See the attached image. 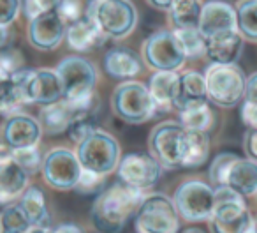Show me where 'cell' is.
I'll return each instance as SVG.
<instances>
[{"label":"cell","mask_w":257,"mask_h":233,"mask_svg":"<svg viewBox=\"0 0 257 233\" xmlns=\"http://www.w3.org/2000/svg\"><path fill=\"white\" fill-rule=\"evenodd\" d=\"M76 158L83 170L97 175H109L116 172L121 159V148L118 140L111 133L102 129L93 131L81 143L76 145Z\"/></svg>","instance_id":"cell-7"},{"label":"cell","mask_w":257,"mask_h":233,"mask_svg":"<svg viewBox=\"0 0 257 233\" xmlns=\"http://www.w3.org/2000/svg\"><path fill=\"white\" fill-rule=\"evenodd\" d=\"M65 41H67V46L72 51H76V53H88V51L100 48L107 39L97 29V25L92 20L83 16L76 23L67 25V29H65Z\"/></svg>","instance_id":"cell-23"},{"label":"cell","mask_w":257,"mask_h":233,"mask_svg":"<svg viewBox=\"0 0 257 233\" xmlns=\"http://www.w3.org/2000/svg\"><path fill=\"white\" fill-rule=\"evenodd\" d=\"M208 103L206 96V83L204 76L199 71H183L178 72V87H176V96L173 101V110L180 111L189 110L194 106Z\"/></svg>","instance_id":"cell-20"},{"label":"cell","mask_w":257,"mask_h":233,"mask_svg":"<svg viewBox=\"0 0 257 233\" xmlns=\"http://www.w3.org/2000/svg\"><path fill=\"white\" fill-rule=\"evenodd\" d=\"M147 193L121 182L102 189L90 210V221L97 233H121L128 219L136 214Z\"/></svg>","instance_id":"cell-1"},{"label":"cell","mask_w":257,"mask_h":233,"mask_svg":"<svg viewBox=\"0 0 257 233\" xmlns=\"http://www.w3.org/2000/svg\"><path fill=\"white\" fill-rule=\"evenodd\" d=\"M178 122L185 131H194V133H206L213 127L215 113L210 108V104H201L189 110H183L178 113Z\"/></svg>","instance_id":"cell-30"},{"label":"cell","mask_w":257,"mask_h":233,"mask_svg":"<svg viewBox=\"0 0 257 233\" xmlns=\"http://www.w3.org/2000/svg\"><path fill=\"white\" fill-rule=\"evenodd\" d=\"M81 170L76 152L67 147H55L48 150L41 166L44 182L55 191L76 189Z\"/></svg>","instance_id":"cell-13"},{"label":"cell","mask_w":257,"mask_h":233,"mask_svg":"<svg viewBox=\"0 0 257 233\" xmlns=\"http://www.w3.org/2000/svg\"><path fill=\"white\" fill-rule=\"evenodd\" d=\"M203 76L210 103L232 108L245 99L246 76L238 64H210Z\"/></svg>","instance_id":"cell-6"},{"label":"cell","mask_w":257,"mask_h":233,"mask_svg":"<svg viewBox=\"0 0 257 233\" xmlns=\"http://www.w3.org/2000/svg\"><path fill=\"white\" fill-rule=\"evenodd\" d=\"M65 23L57 13H46L30 20L27 27V37L32 48L39 51H53L65 39Z\"/></svg>","instance_id":"cell-16"},{"label":"cell","mask_w":257,"mask_h":233,"mask_svg":"<svg viewBox=\"0 0 257 233\" xmlns=\"http://www.w3.org/2000/svg\"><path fill=\"white\" fill-rule=\"evenodd\" d=\"M85 8H86V4L83 0H60V4H58L55 13L60 16V20L65 23V27H67L85 16Z\"/></svg>","instance_id":"cell-37"},{"label":"cell","mask_w":257,"mask_h":233,"mask_svg":"<svg viewBox=\"0 0 257 233\" xmlns=\"http://www.w3.org/2000/svg\"><path fill=\"white\" fill-rule=\"evenodd\" d=\"M85 18L92 20L106 39L121 41L138 27V8L133 0H88Z\"/></svg>","instance_id":"cell-3"},{"label":"cell","mask_w":257,"mask_h":233,"mask_svg":"<svg viewBox=\"0 0 257 233\" xmlns=\"http://www.w3.org/2000/svg\"><path fill=\"white\" fill-rule=\"evenodd\" d=\"M116 177L118 182L147 193L161 180L162 166L150 154L131 152V154L123 156L120 159L116 168Z\"/></svg>","instance_id":"cell-14"},{"label":"cell","mask_w":257,"mask_h":233,"mask_svg":"<svg viewBox=\"0 0 257 233\" xmlns=\"http://www.w3.org/2000/svg\"><path fill=\"white\" fill-rule=\"evenodd\" d=\"M29 233H51V228H32Z\"/></svg>","instance_id":"cell-49"},{"label":"cell","mask_w":257,"mask_h":233,"mask_svg":"<svg viewBox=\"0 0 257 233\" xmlns=\"http://www.w3.org/2000/svg\"><path fill=\"white\" fill-rule=\"evenodd\" d=\"M99 111H100V101L97 97L90 106L81 108V110H72V119L67 127V136L72 143H81L86 136L99 129Z\"/></svg>","instance_id":"cell-25"},{"label":"cell","mask_w":257,"mask_h":233,"mask_svg":"<svg viewBox=\"0 0 257 233\" xmlns=\"http://www.w3.org/2000/svg\"><path fill=\"white\" fill-rule=\"evenodd\" d=\"M210 156V138L206 133L185 131L182 150V168H199Z\"/></svg>","instance_id":"cell-28"},{"label":"cell","mask_w":257,"mask_h":233,"mask_svg":"<svg viewBox=\"0 0 257 233\" xmlns=\"http://www.w3.org/2000/svg\"><path fill=\"white\" fill-rule=\"evenodd\" d=\"M236 9V29L243 41L257 43V0H238Z\"/></svg>","instance_id":"cell-31"},{"label":"cell","mask_w":257,"mask_h":233,"mask_svg":"<svg viewBox=\"0 0 257 233\" xmlns=\"http://www.w3.org/2000/svg\"><path fill=\"white\" fill-rule=\"evenodd\" d=\"M60 0H22V13L27 20H34L41 15L57 11Z\"/></svg>","instance_id":"cell-38"},{"label":"cell","mask_w":257,"mask_h":233,"mask_svg":"<svg viewBox=\"0 0 257 233\" xmlns=\"http://www.w3.org/2000/svg\"><path fill=\"white\" fill-rule=\"evenodd\" d=\"M182 233H208V231L203 228H199V226H189V228H185Z\"/></svg>","instance_id":"cell-48"},{"label":"cell","mask_w":257,"mask_h":233,"mask_svg":"<svg viewBox=\"0 0 257 233\" xmlns=\"http://www.w3.org/2000/svg\"><path fill=\"white\" fill-rule=\"evenodd\" d=\"M203 2L201 0H173L169 6V22L175 29H192L199 23Z\"/></svg>","instance_id":"cell-29"},{"label":"cell","mask_w":257,"mask_h":233,"mask_svg":"<svg viewBox=\"0 0 257 233\" xmlns=\"http://www.w3.org/2000/svg\"><path fill=\"white\" fill-rule=\"evenodd\" d=\"M173 32H175L187 60H194V58L203 57L204 39L199 30H197V27H192V29H173Z\"/></svg>","instance_id":"cell-34"},{"label":"cell","mask_w":257,"mask_h":233,"mask_svg":"<svg viewBox=\"0 0 257 233\" xmlns=\"http://www.w3.org/2000/svg\"><path fill=\"white\" fill-rule=\"evenodd\" d=\"M255 194H257V193H255Z\"/></svg>","instance_id":"cell-52"},{"label":"cell","mask_w":257,"mask_h":233,"mask_svg":"<svg viewBox=\"0 0 257 233\" xmlns=\"http://www.w3.org/2000/svg\"><path fill=\"white\" fill-rule=\"evenodd\" d=\"M102 186H104L102 175H97V173L88 172V170H81V175H79L76 191H79V193H83V194H90V193L100 191Z\"/></svg>","instance_id":"cell-40"},{"label":"cell","mask_w":257,"mask_h":233,"mask_svg":"<svg viewBox=\"0 0 257 233\" xmlns=\"http://www.w3.org/2000/svg\"><path fill=\"white\" fill-rule=\"evenodd\" d=\"M27 106L23 90L11 76L0 80V115L11 117L15 113L23 111Z\"/></svg>","instance_id":"cell-32"},{"label":"cell","mask_w":257,"mask_h":233,"mask_svg":"<svg viewBox=\"0 0 257 233\" xmlns=\"http://www.w3.org/2000/svg\"><path fill=\"white\" fill-rule=\"evenodd\" d=\"M239 119L248 129H257V103L243 99L239 106Z\"/></svg>","instance_id":"cell-42"},{"label":"cell","mask_w":257,"mask_h":233,"mask_svg":"<svg viewBox=\"0 0 257 233\" xmlns=\"http://www.w3.org/2000/svg\"><path fill=\"white\" fill-rule=\"evenodd\" d=\"M147 87L159 111H162V113L173 111V101H175L176 87H178V72L154 71Z\"/></svg>","instance_id":"cell-24"},{"label":"cell","mask_w":257,"mask_h":233,"mask_svg":"<svg viewBox=\"0 0 257 233\" xmlns=\"http://www.w3.org/2000/svg\"><path fill=\"white\" fill-rule=\"evenodd\" d=\"M32 224L18 203H11L0 212V233H29Z\"/></svg>","instance_id":"cell-33"},{"label":"cell","mask_w":257,"mask_h":233,"mask_svg":"<svg viewBox=\"0 0 257 233\" xmlns=\"http://www.w3.org/2000/svg\"><path fill=\"white\" fill-rule=\"evenodd\" d=\"M134 228L138 233H180V215L171 198L147 194L134 214Z\"/></svg>","instance_id":"cell-8"},{"label":"cell","mask_w":257,"mask_h":233,"mask_svg":"<svg viewBox=\"0 0 257 233\" xmlns=\"http://www.w3.org/2000/svg\"><path fill=\"white\" fill-rule=\"evenodd\" d=\"M25 67V58H23V53L20 50H16L15 46L8 48V50L0 51V69L4 72V76L15 74L16 71Z\"/></svg>","instance_id":"cell-39"},{"label":"cell","mask_w":257,"mask_h":233,"mask_svg":"<svg viewBox=\"0 0 257 233\" xmlns=\"http://www.w3.org/2000/svg\"><path fill=\"white\" fill-rule=\"evenodd\" d=\"M111 110L118 119L133 126H140L157 115V106L148 92L147 83L131 80L114 87L111 94Z\"/></svg>","instance_id":"cell-4"},{"label":"cell","mask_w":257,"mask_h":233,"mask_svg":"<svg viewBox=\"0 0 257 233\" xmlns=\"http://www.w3.org/2000/svg\"><path fill=\"white\" fill-rule=\"evenodd\" d=\"M16 203L25 212L32 228H50V212H48L46 196L37 186H29Z\"/></svg>","instance_id":"cell-26"},{"label":"cell","mask_w":257,"mask_h":233,"mask_svg":"<svg viewBox=\"0 0 257 233\" xmlns=\"http://www.w3.org/2000/svg\"><path fill=\"white\" fill-rule=\"evenodd\" d=\"M197 30L203 37H210L220 32L236 29V9L225 0H208L201 8Z\"/></svg>","instance_id":"cell-17"},{"label":"cell","mask_w":257,"mask_h":233,"mask_svg":"<svg viewBox=\"0 0 257 233\" xmlns=\"http://www.w3.org/2000/svg\"><path fill=\"white\" fill-rule=\"evenodd\" d=\"M173 203L178 210L180 219L187 222L210 221L215 207L213 187L203 179H187L176 187Z\"/></svg>","instance_id":"cell-9"},{"label":"cell","mask_w":257,"mask_h":233,"mask_svg":"<svg viewBox=\"0 0 257 233\" xmlns=\"http://www.w3.org/2000/svg\"><path fill=\"white\" fill-rule=\"evenodd\" d=\"M43 158L39 147H29V148H20V150H13V159L25 170L29 175L41 172L43 166Z\"/></svg>","instance_id":"cell-35"},{"label":"cell","mask_w":257,"mask_h":233,"mask_svg":"<svg viewBox=\"0 0 257 233\" xmlns=\"http://www.w3.org/2000/svg\"><path fill=\"white\" fill-rule=\"evenodd\" d=\"M41 138H43V129L36 117L25 111L6 117V122L2 126V140H4L2 143L8 145L11 150L39 147Z\"/></svg>","instance_id":"cell-15"},{"label":"cell","mask_w":257,"mask_h":233,"mask_svg":"<svg viewBox=\"0 0 257 233\" xmlns=\"http://www.w3.org/2000/svg\"><path fill=\"white\" fill-rule=\"evenodd\" d=\"M11 78L22 87L27 104H39L43 108L64 99L62 83L55 69H32L25 65L15 74H11Z\"/></svg>","instance_id":"cell-10"},{"label":"cell","mask_w":257,"mask_h":233,"mask_svg":"<svg viewBox=\"0 0 257 233\" xmlns=\"http://www.w3.org/2000/svg\"><path fill=\"white\" fill-rule=\"evenodd\" d=\"M13 46V32L11 27H0V51Z\"/></svg>","instance_id":"cell-45"},{"label":"cell","mask_w":257,"mask_h":233,"mask_svg":"<svg viewBox=\"0 0 257 233\" xmlns=\"http://www.w3.org/2000/svg\"><path fill=\"white\" fill-rule=\"evenodd\" d=\"M64 90V101L72 110L86 108L97 99V69L93 62L81 55H69L55 67Z\"/></svg>","instance_id":"cell-2"},{"label":"cell","mask_w":257,"mask_h":233,"mask_svg":"<svg viewBox=\"0 0 257 233\" xmlns=\"http://www.w3.org/2000/svg\"><path fill=\"white\" fill-rule=\"evenodd\" d=\"M102 67L109 78L116 80V82H131L136 80L138 76L143 72V60L141 57L131 48H111L106 51L102 60Z\"/></svg>","instance_id":"cell-18"},{"label":"cell","mask_w":257,"mask_h":233,"mask_svg":"<svg viewBox=\"0 0 257 233\" xmlns=\"http://www.w3.org/2000/svg\"><path fill=\"white\" fill-rule=\"evenodd\" d=\"M147 2H148V4H150L154 9H157V11L168 13V11H169V6H171L173 0H147Z\"/></svg>","instance_id":"cell-47"},{"label":"cell","mask_w":257,"mask_h":233,"mask_svg":"<svg viewBox=\"0 0 257 233\" xmlns=\"http://www.w3.org/2000/svg\"><path fill=\"white\" fill-rule=\"evenodd\" d=\"M252 228H253V233H257V217L253 219V224H252Z\"/></svg>","instance_id":"cell-50"},{"label":"cell","mask_w":257,"mask_h":233,"mask_svg":"<svg viewBox=\"0 0 257 233\" xmlns=\"http://www.w3.org/2000/svg\"><path fill=\"white\" fill-rule=\"evenodd\" d=\"M6 76H4V72H2V69H0V80H4Z\"/></svg>","instance_id":"cell-51"},{"label":"cell","mask_w":257,"mask_h":233,"mask_svg":"<svg viewBox=\"0 0 257 233\" xmlns=\"http://www.w3.org/2000/svg\"><path fill=\"white\" fill-rule=\"evenodd\" d=\"M236 158H238V154H234V152H220V154H217V158L211 161L210 170H208V177H210V182L213 184L215 187L224 184L225 173H227L229 166L232 165V161H234Z\"/></svg>","instance_id":"cell-36"},{"label":"cell","mask_w":257,"mask_h":233,"mask_svg":"<svg viewBox=\"0 0 257 233\" xmlns=\"http://www.w3.org/2000/svg\"><path fill=\"white\" fill-rule=\"evenodd\" d=\"M222 186L229 187L243 198L253 196L257 193V163L238 156L229 166Z\"/></svg>","instance_id":"cell-22"},{"label":"cell","mask_w":257,"mask_h":233,"mask_svg":"<svg viewBox=\"0 0 257 233\" xmlns=\"http://www.w3.org/2000/svg\"><path fill=\"white\" fill-rule=\"evenodd\" d=\"M51 233H85V229L76 222H62L57 228L51 229Z\"/></svg>","instance_id":"cell-46"},{"label":"cell","mask_w":257,"mask_h":233,"mask_svg":"<svg viewBox=\"0 0 257 233\" xmlns=\"http://www.w3.org/2000/svg\"><path fill=\"white\" fill-rule=\"evenodd\" d=\"M141 60L154 71H176L185 65L187 58L173 30H159L148 36L141 46Z\"/></svg>","instance_id":"cell-11"},{"label":"cell","mask_w":257,"mask_h":233,"mask_svg":"<svg viewBox=\"0 0 257 233\" xmlns=\"http://www.w3.org/2000/svg\"><path fill=\"white\" fill-rule=\"evenodd\" d=\"M29 179V173L13 158L0 161V207L16 203L30 186Z\"/></svg>","instance_id":"cell-21"},{"label":"cell","mask_w":257,"mask_h":233,"mask_svg":"<svg viewBox=\"0 0 257 233\" xmlns=\"http://www.w3.org/2000/svg\"><path fill=\"white\" fill-rule=\"evenodd\" d=\"M71 119H72V108L64 99L55 104H50V106H43L39 117H37V120L41 124V129H43V134L46 133L50 136H57V134L65 133L69 124H71Z\"/></svg>","instance_id":"cell-27"},{"label":"cell","mask_w":257,"mask_h":233,"mask_svg":"<svg viewBox=\"0 0 257 233\" xmlns=\"http://www.w3.org/2000/svg\"><path fill=\"white\" fill-rule=\"evenodd\" d=\"M215 207L208 226L210 233H246L253 224L243 196L225 186L213 187Z\"/></svg>","instance_id":"cell-5"},{"label":"cell","mask_w":257,"mask_h":233,"mask_svg":"<svg viewBox=\"0 0 257 233\" xmlns=\"http://www.w3.org/2000/svg\"><path fill=\"white\" fill-rule=\"evenodd\" d=\"M22 13V0H0V27H9Z\"/></svg>","instance_id":"cell-41"},{"label":"cell","mask_w":257,"mask_h":233,"mask_svg":"<svg viewBox=\"0 0 257 233\" xmlns=\"http://www.w3.org/2000/svg\"><path fill=\"white\" fill-rule=\"evenodd\" d=\"M203 39L204 55L210 58L211 64H238L245 48V41L238 34V30L220 32Z\"/></svg>","instance_id":"cell-19"},{"label":"cell","mask_w":257,"mask_h":233,"mask_svg":"<svg viewBox=\"0 0 257 233\" xmlns=\"http://www.w3.org/2000/svg\"><path fill=\"white\" fill-rule=\"evenodd\" d=\"M183 136L185 129L175 120H164V122L154 126L148 136V154L166 170L182 168V150H183Z\"/></svg>","instance_id":"cell-12"},{"label":"cell","mask_w":257,"mask_h":233,"mask_svg":"<svg viewBox=\"0 0 257 233\" xmlns=\"http://www.w3.org/2000/svg\"><path fill=\"white\" fill-rule=\"evenodd\" d=\"M245 99L257 103V72H252V74H250L248 78H246Z\"/></svg>","instance_id":"cell-44"},{"label":"cell","mask_w":257,"mask_h":233,"mask_svg":"<svg viewBox=\"0 0 257 233\" xmlns=\"http://www.w3.org/2000/svg\"><path fill=\"white\" fill-rule=\"evenodd\" d=\"M243 148L248 159L257 163V129H248L243 138Z\"/></svg>","instance_id":"cell-43"}]
</instances>
